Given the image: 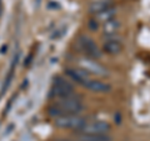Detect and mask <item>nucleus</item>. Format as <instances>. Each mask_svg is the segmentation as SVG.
Masks as SVG:
<instances>
[{
    "instance_id": "f257e3e1",
    "label": "nucleus",
    "mask_w": 150,
    "mask_h": 141,
    "mask_svg": "<svg viewBox=\"0 0 150 141\" xmlns=\"http://www.w3.org/2000/svg\"><path fill=\"white\" fill-rule=\"evenodd\" d=\"M55 106L63 112V115H76L83 110L81 101L76 97H73V95L69 97H62L55 102Z\"/></svg>"
},
{
    "instance_id": "f03ea898",
    "label": "nucleus",
    "mask_w": 150,
    "mask_h": 141,
    "mask_svg": "<svg viewBox=\"0 0 150 141\" xmlns=\"http://www.w3.org/2000/svg\"><path fill=\"white\" fill-rule=\"evenodd\" d=\"M55 125L62 129H73V130H80L85 125V119L78 116V115H63L55 119Z\"/></svg>"
},
{
    "instance_id": "7ed1b4c3",
    "label": "nucleus",
    "mask_w": 150,
    "mask_h": 141,
    "mask_svg": "<svg viewBox=\"0 0 150 141\" xmlns=\"http://www.w3.org/2000/svg\"><path fill=\"white\" fill-rule=\"evenodd\" d=\"M53 92L58 97H69L73 95L74 87L68 80H65L62 76H56L54 80V86H53Z\"/></svg>"
},
{
    "instance_id": "20e7f679",
    "label": "nucleus",
    "mask_w": 150,
    "mask_h": 141,
    "mask_svg": "<svg viewBox=\"0 0 150 141\" xmlns=\"http://www.w3.org/2000/svg\"><path fill=\"white\" fill-rule=\"evenodd\" d=\"M111 126L106 121H93V123H85V125L79 130L80 133L84 134H94V135H104L109 133Z\"/></svg>"
},
{
    "instance_id": "39448f33",
    "label": "nucleus",
    "mask_w": 150,
    "mask_h": 141,
    "mask_svg": "<svg viewBox=\"0 0 150 141\" xmlns=\"http://www.w3.org/2000/svg\"><path fill=\"white\" fill-rule=\"evenodd\" d=\"M80 44L83 46L84 51H85L89 56H91V58H94V59H98V58H100L101 56V53H100L99 48H98L96 44L94 43L93 39H90V37L81 36L80 37Z\"/></svg>"
},
{
    "instance_id": "423d86ee",
    "label": "nucleus",
    "mask_w": 150,
    "mask_h": 141,
    "mask_svg": "<svg viewBox=\"0 0 150 141\" xmlns=\"http://www.w3.org/2000/svg\"><path fill=\"white\" fill-rule=\"evenodd\" d=\"M67 75L70 76L75 82L85 86V84L89 81V73L84 69H68Z\"/></svg>"
},
{
    "instance_id": "0eeeda50",
    "label": "nucleus",
    "mask_w": 150,
    "mask_h": 141,
    "mask_svg": "<svg viewBox=\"0 0 150 141\" xmlns=\"http://www.w3.org/2000/svg\"><path fill=\"white\" fill-rule=\"evenodd\" d=\"M80 64L83 65V68L85 71L88 73H93V74H96V75H101V76H104V75H108L106 70L99 65L98 63L95 61H91V60H81Z\"/></svg>"
},
{
    "instance_id": "6e6552de",
    "label": "nucleus",
    "mask_w": 150,
    "mask_h": 141,
    "mask_svg": "<svg viewBox=\"0 0 150 141\" xmlns=\"http://www.w3.org/2000/svg\"><path fill=\"white\" fill-rule=\"evenodd\" d=\"M85 87L93 92H109L111 90V86L109 84H104L101 81H96V80H89L85 84Z\"/></svg>"
},
{
    "instance_id": "1a4fd4ad",
    "label": "nucleus",
    "mask_w": 150,
    "mask_h": 141,
    "mask_svg": "<svg viewBox=\"0 0 150 141\" xmlns=\"http://www.w3.org/2000/svg\"><path fill=\"white\" fill-rule=\"evenodd\" d=\"M111 6V0H96L89 5V11L91 14H100Z\"/></svg>"
},
{
    "instance_id": "9d476101",
    "label": "nucleus",
    "mask_w": 150,
    "mask_h": 141,
    "mask_svg": "<svg viewBox=\"0 0 150 141\" xmlns=\"http://www.w3.org/2000/svg\"><path fill=\"white\" fill-rule=\"evenodd\" d=\"M78 141H110V136H108L106 134L104 135H94V134H84L79 133L76 135Z\"/></svg>"
},
{
    "instance_id": "9b49d317",
    "label": "nucleus",
    "mask_w": 150,
    "mask_h": 141,
    "mask_svg": "<svg viewBox=\"0 0 150 141\" xmlns=\"http://www.w3.org/2000/svg\"><path fill=\"white\" fill-rule=\"evenodd\" d=\"M103 49H104V51H105L106 54L115 55V54H119L120 53L121 49H123V46H121V44L119 43V41H116V40H109V41H106V43L104 44Z\"/></svg>"
},
{
    "instance_id": "f8f14e48",
    "label": "nucleus",
    "mask_w": 150,
    "mask_h": 141,
    "mask_svg": "<svg viewBox=\"0 0 150 141\" xmlns=\"http://www.w3.org/2000/svg\"><path fill=\"white\" fill-rule=\"evenodd\" d=\"M120 27V23L118 20H114V19H111V20L106 21L104 24V34L106 35H110V34H115L118 29Z\"/></svg>"
},
{
    "instance_id": "ddd939ff",
    "label": "nucleus",
    "mask_w": 150,
    "mask_h": 141,
    "mask_svg": "<svg viewBox=\"0 0 150 141\" xmlns=\"http://www.w3.org/2000/svg\"><path fill=\"white\" fill-rule=\"evenodd\" d=\"M115 15V9H112V8H109V9H106L105 11H103L100 14H98V20H101V21H109L112 19V16Z\"/></svg>"
},
{
    "instance_id": "4468645a",
    "label": "nucleus",
    "mask_w": 150,
    "mask_h": 141,
    "mask_svg": "<svg viewBox=\"0 0 150 141\" xmlns=\"http://www.w3.org/2000/svg\"><path fill=\"white\" fill-rule=\"evenodd\" d=\"M98 26H99V25H98L96 20H90V21H89V27H90L91 30H96Z\"/></svg>"
},
{
    "instance_id": "2eb2a0df",
    "label": "nucleus",
    "mask_w": 150,
    "mask_h": 141,
    "mask_svg": "<svg viewBox=\"0 0 150 141\" xmlns=\"http://www.w3.org/2000/svg\"><path fill=\"white\" fill-rule=\"evenodd\" d=\"M114 120H115V123L118 124V125L121 123V116H120V112H116L115 116H114Z\"/></svg>"
},
{
    "instance_id": "dca6fc26",
    "label": "nucleus",
    "mask_w": 150,
    "mask_h": 141,
    "mask_svg": "<svg viewBox=\"0 0 150 141\" xmlns=\"http://www.w3.org/2000/svg\"><path fill=\"white\" fill-rule=\"evenodd\" d=\"M40 1H41V0H36V4H39Z\"/></svg>"
},
{
    "instance_id": "f3484780",
    "label": "nucleus",
    "mask_w": 150,
    "mask_h": 141,
    "mask_svg": "<svg viewBox=\"0 0 150 141\" xmlns=\"http://www.w3.org/2000/svg\"><path fill=\"white\" fill-rule=\"evenodd\" d=\"M62 141H67V140H62Z\"/></svg>"
}]
</instances>
